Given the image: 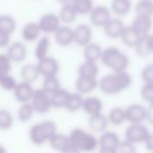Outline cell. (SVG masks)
<instances>
[{"mask_svg":"<svg viewBox=\"0 0 153 153\" xmlns=\"http://www.w3.org/2000/svg\"><path fill=\"white\" fill-rule=\"evenodd\" d=\"M132 76L128 71L111 72L99 80V88L108 96L119 94L130 87Z\"/></svg>","mask_w":153,"mask_h":153,"instance_id":"cell-1","label":"cell"},{"mask_svg":"<svg viewBox=\"0 0 153 153\" xmlns=\"http://www.w3.org/2000/svg\"><path fill=\"white\" fill-rule=\"evenodd\" d=\"M100 61L112 72L127 71L130 63L127 55L115 46H109L103 49Z\"/></svg>","mask_w":153,"mask_h":153,"instance_id":"cell-2","label":"cell"},{"mask_svg":"<svg viewBox=\"0 0 153 153\" xmlns=\"http://www.w3.org/2000/svg\"><path fill=\"white\" fill-rule=\"evenodd\" d=\"M69 142L82 153H91L99 149V140L94 133L83 128H74L68 134Z\"/></svg>","mask_w":153,"mask_h":153,"instance_id":"cell-3","label":"cell"},{"mask_svg":"<svg viewBox=\"0 0 153 153\" xmlns=\"http://www.w3.org/2000/svg\"><path fill=\"white\" fill-rule=\"evenodd\" d=\"M57 133V126L53 121H43L33 125L28 132L30 142L36 146H42L48 143L51 137Z\"/></svg>","mask_w":153,"mask_h":153,"instance_id":"cell-4","label":"cell"},{"mask_svg":"<svg viewBox=\"0 0 153 153\" xmlns=\"http://www.w3.org/2000/svg\"><path fill=\"white\" fill-rule=\"evenodd\" d=\"M148 127L143 124H130L125 130V140L134 145L144 144L148 137Z\"/></svg>","mask_w":153,"mask_h":153,"instance_id":"cell-5","label":"cell"},{"mask_svg":"<svg viewBox=\"0 0 153 153\" xmlns=\"http://www.w3.org/2000/svg\"><path fill=\"white\" fill-rule=\"evenodd\" d=\"M30 104L34 108L35 113H39V114H45L53 108L51 107V96L41 88L40 89H35Z\"/></svg>","mask_w":153,"mask_h":153,"instance_id":"cell-6","label":"cell"},{"mask_svg":"<svg viewBox=\"0 0 153 153\" xmlns=\"http://www.w3.org/2000/svg\"><path fill=\"white\" fill-rule=\"evenodd\" d=\"M38 71L40 76L43 78L46 76H58L60 71V64L55 58L53 57H47L43 58L41 60H38V63L36 64Z\"/></svg>","mask_w":153,"mask_h":153,"instance_id":"cell-7","label":"cell"},{"mask_svg":"<svg viewBox=\"0 0 153 153\" xmlns=\"http://www.w3.org/2000/svg\"><path fill=\"white\" fill-rule=\"evenodd\" d=\"M38 24L41 30V33H44V34H46V35L55 34L62 25L59 16L53 13L44 14V15L40 18Z\"/></svg>","mask_w":153,"mask_h":153,"instance_id":"cell-8","label":"cell"},{"mask_svg":"<svg viewBox=\"0 0 153 153\" xmlns=\"http://www.w3.org/2000/svg\"><path fill=\"white\" fill-rule=\"evenodd\" d=\"M89 19L92 25L97 27H104L111 19V11L104 5H97L89 14Z\"/></svg>","mask_w":153,"mask_h":153,"instance_id":"cell-9","label":"cell"},{"mask_svg":"<svg viewBox=\"0 0 153 153\" xmlns=\"http://www.w3.org/2000/svg\"><path fill=\"white\" fill-rule=\"evenodd\" d=\"M126 122L129 124H143L146 121V107L138 103L129 105L125 109Z\"/></svg>","mask_w":153,"mask_h":153,"instance_id":"cell-10","label":"cell"},{"mask_svg":"<svg viewBox=\"0 0 153 153\" xmlns=\"http://www.w3.org/2000/svg\"><path fill=\"white\" fill-rule=\"evenodd\" d=\"M74 30V43L79 46H86L92 40V30L88 24L81 23Z\"/></svg>","mask_w":153,"mask_h":153,"instance_id":"cell-11","label":"cell"},{"mask_svg":"<svg viewBox=\"0 0 153 153\" xmlns=\"http://www.w3.org/2000/svg\"><path fill=\"white\" fill-rule=\"evenodd\" d=\"M35 89L33 85L27 82H19L16 85L15 89H14V96H15L16 100L20 103H30L34 96Z\"/></svg>","mask_w":153,"mask_h":153,"instance_id":"cell-12","label":"cell"},{"mask_svg":"<svg viewBox=\"0 0 153 153\" xmlns=\"http://www.w3.org/2000/svg\"><path fill=\"white\" fill-rule=\"evenodd\" d=\"M104 33L108 38L110 39H119L121 38L123 30L125 28L124 22L119 17H111V19L104 26Z\"/></svg>","mask_w":153,"mask_h":153,"instance_id":"cell-13","label":"cell"},{"mask_svg":"<svg viewBox=\"0 0 153 153\" xmlns=\"http://www.w3.org/2000/svg\"><path fill=\"white\" fill-rule=\"evenodd\" d=\"M53 37L59 46L68 47L74 43V30L68 25H61V27L53 34Z\"/></svg>","mask_w":153,"mask_h":153,"instance_id":"cell-14","label":"cell"},{"mask_svg":"<svg viewBox=\"0 0 153 153\" xmlns=\"http://www.w3.org/2000/svg\"><path fill=\"white\" fill-rule=\"evenodd\" d=\"M76 90L80 94H91L99 87V80L87 76H78L76 81Z\"/></svg>","mask_w":153,"mask_h":153,"instance_id":"cell-15","label":"cell"},{"mask_svg":"<svg viewBox=\"0 0 153 153\" xmlns=\"http://www.w3.org/2000/svg\"><path fill=\"white\" fill-rule=\"evenodd\" d=\"M109 122L107 115L103 114V112L96 115H91L88 119V128L92 133H103L107 130Z\"/></svg>","mask_w":153,"mask_h":153,"instance_id":"cell-16","label":"cell"},{"mask_svg":"<svg viewBox=\"0 0 153 153\" xmlns=\"http://www.w3.org/2000/svg\"><path fill=\"white\" fill-rule=\"evenodd\" d=\"M99 140V148H109V149H117L119 146L121 138L119 134L114 131L106 130L103 133L100 134L98 137Z\"/></svg>","mask_w":153,"mask_h":153,"instance_id":"cell-17","label":"cell"},{"mask_svg":"<svg viewBox=\"0 0 153 153\" xmlns=\"http://www.w3.org/2000/svg\"><path fill=\"white\" fill-rule=\"evenodd\" d=\"M26 53H27V49H26L24 43L20 42V41H16V42H13L12 44L9 45L7 55L9 56L10 60L12 62L19 63V62H22L25 59Z\"/></svg>","mask_w":153,"mask_h":153,"instance_id":"cell-18","label":"cell"},{"mask_svg":"<svg viewBox=\"0 0 153 153\" xmlns=\"http://www.w3.org/2000/svg\"><path fill=\"white\" fill-rule=\"evenodd\" d=\"M82 110L89 117L99 114V113H102L103 103L101 101V99H99L98 97H87V98H84L83 100Z\"/></svg>","mask_w":153,"mask_h":153,"instance_id":"cell-19","label":"cell"},{"mask_svg":"<svg viewBox=\"0 0 153 153\" xmlns=\"http://www.w3.org/2000/svg\"><path fill=\"white\" fill-rule=\"evenodd\" d=\"M152 18L143 17V16H135L131 23V27L140 36L149 35L152 30Z\"/></svg>","mask_w":153,"mask_h":153,"instance_id":"cell-20","label":"cell"},{"mask_svg":"<svg viewBox=\"0 0 153 153\" xmlns=\"http://www.w3.org/2000/svg\"><path fill=\"white\" fill-rule=\"evenodd\" d=\"M41 30L39 27L38 22H27L25 25L22 27L21 36L26 42H34L37 41L40 37Z\"/></svg>","mask_w":153,"mask_h":153,"instance_id":"cell-21","label":"cell"},{"mask_svg":"<svg viewBox=\"0 0 153 153\" xmlns=\"http://www.w3.org/2000/svg\"><path fill=\"white\" fill-rule=\"evenodd\" d=\"M99 72H100V68H99L97 62H90L84 60V62H82L78 67L79 76H87V78L98 79Z\"/></svg>","mask_w":153,"mask_h":153,"instance_id":"cell-22","label":"cell"},{"mask_svg":"<svg viewBox=\"0 0 153 153\" xmlns=\"http://www.w3.org/2000/svg\"><path fill=\"white\" fill-rule=\"evenodd\" d=\"M83 57L85 61L98 62L101 59L103 53V48L99 43L90 42L86 46L83 47Z\"/></svg>","mask_w":153,"mask_h":153,"instance_id":"cell-23","label":"cell"},{"mask_svg":"<svg viewBox=\"0 0 153 153\" xmlns=\"http://www.w3.org/2000/svg\"><path fill=\"white\" fill-rule=\"evenodd\" d=\"M110 11L117 17H124L131 11V0H112L110 5Z\"/></svg>","mask_w":153,"mask_h":153,"instance_id":"cell-24","label":"cell"},{"mask_svg":"<svg viewBox=\"0 0 153 153\" xmlns=\"http://www.w3.org/2000/svg\"><path fill=\"white\" fill-rule=\"evenodd\" d=\"M140 36L131 27V26H125L123 34L121 36V40L123 44L128 48H134L137 44Z\"/></svg>","mask_w":153,"mask_h":153,"instance_id":"cell-25","label":"cell"},{"mask_svg":"<svg viewBox=\"0 0 153 153\" xmlns=\"http://www.w3.org/2000/svg\"><path fill=\"white\" fill-rule=\"evenodd\" d=\"M48 144L51 149H53L55 151H58V152L61 153L66 147L69 146L70 142H69L68 135H65V134H62V133H58L57 132V133H55L51 137V140H48Z\"/></svg>","mask_w":153,"mask_h":153,"instance_id":"cell-26","label":"cell"},{"mask_svg":"<svg viewBox=\"0 0 153 153\" xmlns=\"http://www.w3.org/2000/svg\"><path fill=\"white\" fill-rule=\"evenodd\" d=\"M58 16H59L61 23H64L65 25L74 23L76 20V18H78V14L76 13V11H74L71 4L62 5Z\"/></svg>","mask_w":153,"mask_h":153,"instance_id":"cell-27","label":"cell"},{"mask_svg":"<svg viewBox=\"0 0 153 153\" xmlns=\"http://www.w3.org/2000/svg\"><path fill=\"white\" fill-rule=\"evenodd\" d=\"M20 76H21V79L23 82H27V83L32 84L35 81H37L40 74H39L36 64H26L20 70Z\"/></svg>","mask_w":153,"mask_h":153,"instance_id":"cell-28","label":"cell"},{"mask_svg":"<svg viewBox=\"0 0 153 153\" xmlns=\"http://www.w3.org/2000/svg\"><path fill=\"white\" fill-rule=\"evenodd\" d=\"M70 92L65 88H61L60 90H58L56 94L51 96V107L55 109H61L65 108L66 102L68 100Z\"/></svg>","mask_w":153,"mask_h":153,"instance_id":"cell-29","label":"cell"},{"mask_svg":"<svg viewBox=\"0 0 153 153\" xmlns=\"http://www.w3.org/2000/svg\"><path fill=\"white\" fill-rule=\"evenodd\" d=\"M136 16L153 17V0H138L134 7Z\"/></svg>","mask_w":153,"mask_h":153,"instance_id":"cell-30","label":"cell"},{"mask_svg":"<svg viewBox=\"0 0 153 153\" xmlns=\"http://www.w3.org/2000/svg\"><path fill=\"white\" fill-rule=\"evenodd\" d=\"M70 4L72 5L78 16L89 15L90 12L94 7L92 0H72V2Z\"/></svg>","mask_w":153,"mask_h":153,"instance_id":"cell-31","label":"cell"},{"mask_svg":"<svg viewBox=\"0 0 153 153\" xmlns=\"http://www.w3.org/2000/svg\"><path fill=\"white\" fill-rule=\"evenodd\" d=\"M83 100V96L80 94L79 92H70L64 109H66L68 112H76L80 109H82Z\"/></svg>","mask_w":153,"mask_h":153,"instance_id":"cell-32","label":"cell"},{"mask_svg":"<svg viewBox=\"0 0 153 153\" xmlns=\"http://www.w3.org/2000/svg\"><path fill=\"white\" fill-rule=\"evenodd\" d=\"M51 47V41L49 38L46 36L42 37L38 40L35 47V57L37 58V60H41L43 58L48 56V51Z\"/></svg>","mask_w":153,"mask_h":153,"instance_id":"cell-33","label":"cell"},{"mask_svg":"<svg viewBox=\"0 0 153 153\" xmlns=\"http://www.w3.org/2000/svg\"><path fill=\"white\" fill-rule=\"evenodd\" d=\"M61 84H60V80L58 79V76H46L43 79L42 82V88L41 89L44 90L46 94L49 96L56 94L58 90L61 89Z\"/></svg>","mask_w":153,"mask_h":153,"instance_id":"cell-34","label":"cell"},{"mask_svg":"<svg viewBox=\"0 0 153 153\" xmlns=\"http://www.w3.org/2000/svg\"><path fill=\"white\" fill-rule=\"evenodd\" d=\"M109 124L113 126H120L126 122V115H125V109L121 107H114L109 111L107 115Z\"/></svg>","mask_w":153,"mask_h":153,"instance_id":"cell-35","label":"cell"},{"mask_svg":"<svg viewBox=\"0 0 153 153\" xmlns=\"http://www.w3.org/2000/svg\"><path fill=\"white\" fill-rule=\"evenodd\" d=\"M16 20L10 15L0 16V30L4 32L9 35H12L16 30Z\"/></svg>","mask_w":153,"mask_h":153,"instance_id":"cell-36","label":"cell"},{"mask_svg":"<svg viewBox=\"0 0 153 153\" xmlns=\"http://www.w3.org/2000/svg\"><path fill=\"white\" fill-rule=\"evenodd\" d=\"M135 53L140 58H145L151 53L150 46H149V35H145V36H140V40H138L137 44L134 47Z\"/></svg>","mask_w":153,"mask_h":153,"instance_id":"cell-37","label":"cell"},{"mask_svg":"<svg viewBox=\"0 0 153 153\" xmlns=\"http://www.w3.org/2000/svg\"><path fill=\"white\" fill-rule=\"evenodd\" d=\"M34 113H35V110H34V108H33L30 102L23 103V104L19 107V109H18L17 117L20 122L24 123V122L30 121L33 117V115H34Z\"/></svg>","mask_w":153,"mask_h":153,"instance_id":"cell-38","label":"cell"},{"mask_svg":"<svg viewBox=\"0 0 153 153\" xmlns=\"http://www.w3.org/2000/svg\"><path fill=\"white\" fill-rule=\"evenodd\" d=\"M14 125V117L7 109H0V130H10Z\"/></svg>","mask_w":153,"mask_h":153,"instance_id":"cell-39","label":"cell"},{"mask_svg":"<svg viewBox=\"0 0 153 153\" xmlns=\"http://www.w3.org/2000/svg\"><path fill=\"white\" fill-rule=\"evenodd\" d=\"M16 85H17V81L12 74H7L0 76V87L2 89L7 91H14Z\"/></svg>","mask_w":153,"mask_h":153,"instance_id":"cell-40","label":"cell"},{"mask_svg":"<svg viewBox=\"0 0 153 153\" xmlns=\"http://www.w3.org/2000/svg\"><path fill=\"white\" fill-rule=\"evenodd\" d=\"M140 97L148 104L153 103V83H144L140 88Z\"/></svg>","mask_w":153,"mask_h":153,"instance_id":"cell-41","label":"cell"},{"mask_svg":"<svg viewBox=\"0 0 153 153\" xmlns=\"http://www.w3.org/2000/svg\"><path fill=\"white\" fill-rule=\"evenodd\" d=\"M117 150V153H137L136 145L132 144L126 140H121Z\"/></svg>","mask_w":153,"mask_h":153,"instance_id":"cell-42","label":"cell"},{"mask_svg":"<svg viewBox=\"0 0 153 153\" xmlns=\"http://www.w3.org/2000/svg\"><path fill=\"white\" fill-rule=\"evenodd\" d=\"M12 68V61L7 53H0V76L10 74Z\"/></svg>","mask_w":153,"mask_h":153,"instance_id":"cell-43","label":"cell"},{"mask_svg":"<svg viewBox=\"0 0 153 153\" xmlns=\"http://www.w3.org/2000/svg\"><path fill=\"white\" fill-rule=\"evenodd\" d=\"M140 78L144 83H153V63H150L143 68Z\"/></svg>","mask_w":153,"mask_h":153,"instance_id":"cell-44","label":"cell"},{"mask_svg":"<svg viewBox=\"0 0 153 153\" xmlns=\"http://www.w3.org/2000/svg\"><path fill=\"white\" fill-rule=\"evenodd\" d=\"M11 35L7 34L4 32H1L0 30V47H7L10 45V41H11V38H10Z\"/></svg>","mask_w":153,"mask_h":153,"instance_id":"cell-45","label":"cell"},{"mask_svg":"<svg viewBox=\"0 0 153 153\" xmlns=\"http://www.w3.org/2000/svg\"><path fill=\"white\" fill-rule=\"evenodd\" d=\"M146 122H148L150 125H153V103L148 104L146 107Z\"/></svg>","mask_w":153,"mask_h":153,"instance_id":"cell-46","label":"cell"},{"mask_svg":"<svg viewBox=\"0 0 153 153\" xmlns=\"http://www.w3.org/2000/svg\"><path fill=\"white\" fill-rule=\"evenodd\" d=\"M144 145H145V148H146V150L148 151V152L153 153V132L149 133L148 137H147L146 142L144 143Z\"/></svg>","mask_w":153,"mask_h":153,"instance_id":"cell-47","label":"cell"},{"mask_svg":"<svg viewBox=\"0 0 153 153\" xmlns=\"http://www.w3.org/2000/svg\"><path fill=\"white\" fill-rule=\"evenodd\" d=\"M61 153H82V152L78 148H76V147L72 146V145L70 144L69 146L66 147V148L64 149V150L62 151Z\"/></svg>","mask_w":153,"mask_h":153,"instance_id":"cell-48","label":"cell"},{"mask_svg":"<svg viewBox=\"0 0 153 153\" xmlns=\"http://www.w3.org/2000/svg\"><path fill=\"white\" fill-rule=\"evenodd\" d=\"M98 153H117V149H109V148H99Z\"/></svg>","mask_w":153,"mask_h":153,"instance_id":"cell-49","label":"cell"},{"mask_svg":"<svg viewBox=\"0 0 153 153\" xmlns=\"http://www.w3.org/2000/svg\"><path fill=\"white\" fill-rule=\"evenodd\" d=\"M149 46H150L151 53H153V34H149Z\"/></svg>","mask_w":153,"mask_h":153,"instance_id":"cell-50","label":"cell"},{"mask_svg":"<svg viewBox=\"0 0 153 153\" xmlns=\"http://www.w3.org/2000/svg\"><path fill=\"white\" fill-rule=\"evenodd\" d=\"M60 3H61L62 5H64V4H70V3L72 2V0H58Z\"/></svg>","mask_w":153,"mask_h":153,"instance_id":"cell-51","label":"cell"},{"mask_svg":"<svg viewBox=\"0 0 153 153\" xmlns=\"http://www.w3.org/2000/svg\"><path fill=\"white\" fill-rule=\"evenodd\" d=\"M0 153H7V150L5 149L4 146H2V145H0Z\"/></svg>","mask_w":153,"mask_h":153,"instance_id":"cell-52","label":"cell"}]
</instances>
